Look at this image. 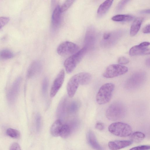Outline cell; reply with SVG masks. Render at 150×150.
Wrapping results in <instances>:
<instances>
[{
	"label": "cell",
	"instance_id": "obj_1",
	"mask_svg": "<svg viewBox=\"0 0 150 150\" xmlns=\"http://www.w3.org/2000/svg\"><path fill=\"white\" fill-rule=\"evenodd\" d=\"M127 112L124 104L120 101L112 103L108 108L105 112L106 117L109 120L114 121L123 118Z\"/></svg>",
	"mask_w": 150,
	"mask_h": 150
},
{
	"label": "cell",
	"instance_id": "obj_2",
	"mask_svg": "<svg viewBox=\"0 0 150 150\" xmlns=\"http://www.w3.org/2000/svg\"><path fill=\"white\" fill-rule=\"evenodd\" d=\"M114 88L115 85L112 83H107L103 85L96 96V100L98 103L103 105L108 103L111 99Z\"/></svg>",
	"mask_w": 150,
	"mask_h": 150
},
{
	"label": "cell",
	"instance_id": "obj_3",
	"mask_svg": "<svg viewBox=\"0 0 150 150\" xmlns=\"http://www.w3.org/2000/svg\"><path fill=\"white\" fill-rule=\"evenodd\" d=\"M87 51L86 48L84 47L65 60L64 64L68 73H71L74 70L77 65L81 60Z\"/></svg>",
	"mask_w": 150,
	"mask_h": 150
},
{
	"label": "cell",
	"instance_id": "obj_4",
	"mask_svg": "<svg viewBox=\"0 0 150 150\" xmlns=\"http://www.w3.org/2000/svg\"><path fill=\"white\" fill-rule=\"evenodd\" d=\"M108 130L114 135L120 137L129 136L132 132V128L129 125L120 122L112 123L109 126Z\"/></svg>",
	"mask_w": 150,
	"mask_h": 150
},
{
	"label": "cell",
	"instance_id": "obj_5",
	"mask_svg": "<svg viewBox=\"0 0 150 150\" xmlns=\"http://www.w3.org/2000/svg\"><path fill=\"white\" fill-rule=\"evenodd\" d=\"M146 74L143 72L135 73L126 81L125 86L127 89H134L142 85L146 79Z\"/></svg>",
	"mask_w": 150,
	"mask_h": 150
},
{
	"label": "cell",
	"instance_id": "obj_6",
	"mask_svg": "<svg viewBox=\"0 0 150 150\" xmlns=\"http://www.w3.org/2000/svg\"><path fill=\"white\" fill-rule=\"evenodd\" d=\"M128 71V68L120 64H113L109 66L103 73V76L106 78H112L121 75Z\"/></svg>",
	"mask_w": 150,
	"mask_h": 150
},
{
	"label": "cell",
	"instance_id": "obj_7",
	"mask_svg": "<svg viewBox=\"0 0 150 150\" xmlns=\"http://www.w3.org/2000/svg\"><path fill=\"white\" fill-rule=\"evenodd\" d=\"M79 47L75 44L65 41L60 44L57 49L58 54L62 56L73 55L78 51Z\"/></svg>",
	"mask_w": 150,
	"mask_h": 150
},
{
	"label": "cell",
	"instance_id": "obj_8",
	"mask_svg": "<svg viewBox=\"0 0 150 150\" xmlns=\"http://www.w3.org/2000/svg\"><path fill=\"white\" fill-rule=\"evenodd\" d=\"M95 30L92 27H88L85 34L84 40V47L87 51L92 49L94 47L96 39Z\"/></svg>",
	"mask_w": 150,
	"mask_h": 150
},
{
	"label": "cell",
	"instance_id": "obj_9",
	"mask_svg": "<svg viewBox=\"0 0 150 150\" xmlns=\"http://www.w3.org/2000/svg\"><path fill=\"white\" fill-rule=\"evenodd\" d=\"M21 79L17 78L14 82L9 89L7 94V98L10 103H13L16 99L20 89Z\"/></svg>",
	"mask_w": 150,
	"mask_h": 150
},
{
	"label": "cell",
	"instance_id": "obj_10",
	"mask_svg": "<svg viewBox=\"0 0 150 150\" xmlns=\"http://www.w3.org/2000/svg\"><path fill=\"white\" fill-rule=\"evenodd\" d=\"M64 71L62 70L59 73L53 82L50 93L51 97L54 96L61 87L64 81Z\"/></svg>",
	"mask_w": 150,
	"mask_h": 150
},
{
	"label": "cell",
	"instance_id": "obj_11",
	"mask_svg": "<svg viewBox=\"0 0 150 150\" xmlns=\"http://www.w3.org/2000/svg\"><path fill=\"white\" fill-rule=\"evenodd\" d=\"M79 85L80 82L76 74L71 77L67 83V90L69 97L74 96Z\"/></svg>",
	"mask_w": 150,
	"mask_h": 150
},
{
	"label": "cell",
	"instance_id": "obj_12",
	"mask_svg": "<svg viewBox=\"0 0 150 150\" xmlns=\"http://www.w3.org/2000/svg\"><path fill=\"white\" fill-rule=\"evenodd\" d=\"M132 143L131 140H115L110 142L108 146L111 150H118L129 146Z\"/></svg>",
	"mask_w": 150,
	"mask_h": 150
},
{
	"label": "cell",
	"instance_id": "obj_13",
	"mask_svg": "<svg viewBox=\"0 0 150 150\" xmlns=\"http://www.w3.org/2000/svg\"><path fill=\"white\" fill-rule=\"evenodd\" d=\"M87 139L89 145L96 150H104L98 143L95 135L91 130H89L87 134Z\"/></svg>",
	"mask_w": 150,
	"mask_h": 150
},
{
	"label": "cell",
	"instance_id": "obj_14",
	"mask_svg": "<svg viewBox=\"0 0 150 150\" xmlns=\"http://www.w3.org/2000/svg\"><path fill=\"white\" fill-rule=\"evenodd\" d=\"M61 12L60 6L57 5L55 8L52 17V28L56 30L59 25L61 19Z\"/></svg>",
	"mask_w": 150,
	"mask_h": 150
},
{
	"label": "cell",
	"instance_id": "obj_15",
	"mask_svg": "<svg viewBox=\"0 0 150 150\" xmlns=\"http://www.w3.org/2000/svg\"><path fill=\"white\" fill-rule=\"evenodd\" d=\"M150 54V49L147 47H144L140 44L134 46L129 50V54L131 56L145 55Z\"/></svg>",
	"mask_w": 150,
	"mask_h": 150
},
{
	"label": "cell",
	"instance_id": "obj_16",
	"mask_svg": "<svg viewBox=\"0 0 150 150\" xmlns=\"http://www.w3.org/2000/svg\"><path fill=\"white\" fill-rule=\"evenodd\" d=\"M41 68V64L40 62L36 60L33 61L28 68L27 73L28 78H31L39 73L40 71Z\"/></svg>",
	"mask_w": 150,
	"mask_h": 150
},
{
	"label": "cell",
	"instance_id": "obj_17",
	"mask_svg": "<svg viewBox=\"0 0 150 150\" xmlns=\"http://www.w3.org/2000/svg\"><path fill=\"white\" fill-rule=\"evenodd\" d=\"M143 18L141 17L137 18L132 23L130 29V34L133 36L137 33L140 29L143 22Z\"/></svg>",
	"mask_w": 150,
	"mask_h": 150
},
{
	"label": "cell",
	"instance_id": "obj_18",
	"mask_svg": "<svg viewBox=\"0 0 150 150\" xmlns=\"http://www.w3.org/2000/svg\"><path fill=\"white\" fill-rule=\"evenodd\" d=\"M81 105L78 100H74L67 105L66 112L69 114H74L79 110Z\"/></svg>",
	"mask_w": 150,
	"mask_h": 150
},
{
	"label": "cell",
	"instance_id": "obj_19",
	"mask_svg": "<svg viewBox=\"0 0 150 150\" xmlns=\"http://www.w3.org/2000/svg\"><path fill=\"white\" fill-rule=\"evenodd\" d=\"M62 125L61 120L58 119L56 120L52 124L50 128L51 135L54 137L59 136Z\"/></svg>",
	"mask_w": 150,
	"mask_h": 150
},
{
	"label": "cell",
	"instance_id": "obj_20",
	"mask_svg": "<svg viewBox=\"0 0 150 150\" xmlns=\"http://www.w3.org/2000/svg\"><path fill=\"white\" fill-rule=\"evenodd\" d=\"M79 81L80 85H84L88 84L91 81L92 76L89 73L82 72L76 74Z\"/></svg>",
	"mask_w": 150,
	"mask_h": 150
},
{
	"label": "cell",
	"instance_id": "obj_21",
	"mask_svg": "<svg viewBox=\"0 0 150 150\" xmlns=\"http://www.w3.org/2000/svg\"><path fill=\"white\" fill-rule=\"evenodd\" d=\"M113 1L106 0L99 6L97 11V13L100 15L105 14L111 6Z\"/></svg>",
	"mask_w": 150,
	"mask_h": 150
},
{
	"label": "cell",
	"instance_id": "obj_22",
	"mask_svg": "<svg viewBox=\"0 0 150 150\" xmlns=\"http://www.w3.org/2000/svg\"><path fill=\"white\" fill-rule=\"evenodd\" d=\"M133 17L128 14H118L113 16L111 18L112 20L118 22L129 21L132 20Z\"/></svg>",
	"mask_w": 150,
	"mask_h": 150
},
{
	"label": "cell",
	"instance_id": "obj_23",
	"mask_svg": "<svg viewBox=\"0 0 150 150\" xmlns=\"http://www.w3.org/2000/svg\"><path fill=\"white\" fill-rule=\"evenodd\" d=\"M145 135L142 132L137 131L133 133L131 136V140L132 142L139 143L145 138Z\"/></svg>",
	"mask_w": 150,
	"mask_h": 150
},
{
	"label": "cell",
	"instance_id": "obj_24",
	"mask_svg": "<svg viewBox=\"0 0 150 150\" xmlns=\"http://www.w3.org/2000/svg\"><path fill=\"white\" fill-rule=\"evenodd\" d=\"M71 132V128L68 125L64 124L62 125L59 136L63 138H67L70 135Z\"/></svg>",
	"mask_w": 150,
	"mask_h": 150
},
{
	"label": "cell",
	"instance_id": "obj_25",
	"mask_svg": "<svg viewBox=\"0 0 150 150\" xmlns=\"http://www.w3.org/2000/svg\"><path fill=\"white\" fill-rule=\"evenodd\" d=\"M67 99L66 98L63 99L60 103L57 109V114L59 116L62 115L66 111Z\"/></svg>",
	"mask_w": 150,
	"mask_h": 150
},
{
	"label": "cell",
	"instance_id": "obj_26",
	"mask_svg": "<svg viewBox=\"0 0 150 150\" xmlns=\"http://www.w3.org/2000/svg\"><path fill=\"white\" fill-rule=\"evenodd\" d=\"M14 55L13 52L8 49H3L0 51V58L2 59H10L13 57Z\"/></svg>",
	"mask_w": 150,
	"mask_h": 150
},
{
	"label": "cell",
	"instance_id": "obj_27",
	"mask_svg": "<svg viewBox=\"0 0 150 150\" xmlns=\"http://www.w3.org/2000/svg\"><path fill=\"white\" fill-rule=\"evenodd\" d=\"M6 133L8 136L14 139H18L20 137V133L18 130L11 128L8 129Z\"/></svg>",
	"mask_w": 150,
	"mask_h": 150
},
{
	"label": "cell",
	"instance_id": "obj_28",
	"mask_svg": "<svg viewBox=\"0 0 150 150\" xmlns=\"http://www.w3.org/2000/svg\"><path fill=\"white\" fill-rule=\"evenodd\" d=\"M74 0H68L65 1L60 6V8L61 13L66 11L72 5L74 2Z\"/></svg>",
	"mask_w": 150,
	"mask_h": 150
},
{
	"label": "cell",
	"instance_id": "obj_29",
	"mask_svg": "<svg viewBox=\"0 0 150 150\" xmlns=\"http://www.w3.org/2000/svg\"><path fill=\"white\" fill-rule=\"evenodd\" d=\"M48 80L47 78H45L42 81V91L43 95H45L47 90L48 86Z\"/></svg>",
	"mask_w": 150,
	"mask_h": 150
},
{
	"label": "cell",
	"instance_id": "obj_30",
	"mask_svg": "<svg viewBox=\"0 0 150 150\" xmlns=\"http://www.w3.org/2000/svg\"><path fill=\"white\" fill-rule=\"evenodd\" d=\"M129 1L128 0H122L120 1L116 7V11H121Z\"/></svg>",
	"mask_w": 150,
	"mask_h": 150
},
{
	"label": "cell",
	"instance_id": "obj_31",
	"mask_svg": "<svg viewBox=\"0 0 150 150\" xmlns=\"http://www.w3.org/2000/svg\"><path fill=\"white\" fill-rule=\"evenodd\" d=\"M9 21V18L7 17H0V29L6 25Z\"/></svg>",
	"mask_w": 150,
	"mask_h": 150
},
{
	"label": "cell",
	"instance_id": "obj_32",
	"mask_svg": "<svg viewBox=\"0 0 150 150\" xmlns=\"http://www.w3.org/2000/svg\"><path fill=\"white\" fill-rule=\"evenodd\" d=\"M150 149L149 145H142L133 147L129 150H149Z\"/></svg>",
	"mask_w": 150,
	"mask_h": 150
},
{
	"label": "cell",
	"instance_id": "obj_33",
	"mask_svg": "<svg viewBox=\"0 0 150 150\" xmlns=\"http://www.w3.org/2000/svg\"><path fill=\"white\" fill-rule=\"evenodd\" d=\"M41 123V118L40 114H38L36 115V128L38 131H39Z\"/></svg>",
	"mask_w": 150,
	"mask_h": 150
},
{
	"label": "cell",
	"instance_id": "obj_34",
	"mask_svg": "<svg viewBox=\"0 0 150 150\" xmlns=\"http://www.w3.org/2000/svg\"><path fill=\"white\" fill-rule=\"evenodd\" d=\"M129 61L128 58L124 56L119 57L118 60V63L120 64H127L129 63Z\"/></svg>",
	"mask_w": 150,
	"mask_h": 150
},
{
	"label": "cell",
	"instance_id": "obj_35",
	"mask_svg": "<svg viewBox=\"0 0 150 150\" xmlns=\"http://www.w3.org/2000/svg\"><path fill=\"white\" fill-rule=\"evenodd\" d=\"M9 150H21L19 145L17 143H13L11 146Z\"/></svg>",
	"mask_w": 150,
	"mask_h": 150
},
{
	"label": "cell",
	"instance_id": "obj_36",
	"mask_svg": "<svg viewBox=\"0 0 150 150\" xmlns=\"http://www.w3.org/2000/svg\"><path fill=\"white\" fill-rule=\"evenodd\" d=\"M104 125L102 122H97L95 125V128L99 130H102L104 129Z\"/></svg>",
	"mask_w": 150,
	"mask_h": 150
},
{
	"label": "cell",
	"instance_id": "obj_37",
	"mask_svg": "<svg viewBox=\"0 0 150 150\" xmlns=\"http://www.w3.org/2000/svg\"><path fill=\"white\" fill-rule=\"evenodd\" d=\"M142 32L144 33H150V24L146 25L143 29Z\"/></svg>",
	"mask_w": 150,
	"mask_h": 150
},
{
	"label": "cell",
	"instance_id": "obj_38",
	"mask_svg": "<svg viewBox=\"0 0 150 150\" xmlns=\"http://www.w3.org/2000/svg\"><path fill=\"white\" fill-rule=\"evenodd\" d=\"M111 35V33H105L103 35V39L105 40H106L109 39Z\"/></svg>",
	"mask_w": 150,
	"mask_h": 150
},
{
	"label": "cell",
	"instance_id": "obj_39",
	"mask_svg": "<svg viewBox=\"0 0 150 150\" xmlns=\"http://www.w3.org/2000/svg\"><path fill=\"white\" fill-rule=\"evenodd\" d=\"M139 44L142 46L147 47L149 45L150 43L149 42H142Z\"/></svg>",
	"mask_w": 150,
	"mask_h": 150
},
{
	"label": "cell",
	"instance_id": "obj_40",
	"mask_svg": "<svg viewBox=\"0 0 150 150\" xmlns=\"http://www.w3.org/2000/svg\"><path fill=\"white\" fill-rule=\"evenodd\" d=\"M140 13L142 14H149V9H147L142 10L140 11Z\"/></svg>",
	"mask_w": 150,
	"mask_h": 150
},
{
	"label": "cell",
	"instance_id": "obj_41",
	"mask_svg": "<svg viewBox=\"0 0 150 150\" xmlns=\"http://www.w3.org/2000/svg\"><path fill=\"white\" fill-rule=\"evenodd\" d=\"M146 65L148 67L150 66V59L149 58L147 59L146 61Z\"/></svg>",
	"mask_w": 150,
	"mask_h": 150
}]
</instances>
